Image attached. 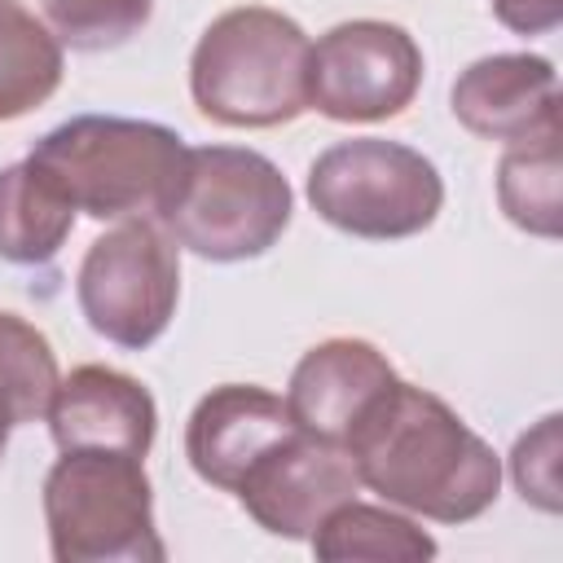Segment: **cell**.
Instances as JSON below:
<instances>
[{"instance_id":"1","label":"cell","mask_w":563,"mask_h":563,"mask_svg":"<svg viewBox=\"0 0 563 563\" xmlns=\"http://www.w3.org/2000/svg\"><path fill=\"white\" fill-rule=\"evenodd\" d=\"M347 453L361 488L435 523H471L501 493V457L493 444L471 431L449 400L405 378L361 413Z\"/></svg>"},{"instance_id":"2","label":"cell","mask_w":563,"mask_h":563,"mask_svg":"<svg viewBox=\"0 0 563 563\" xmlns=\"http://www.w3.org/2000/svg\"><path fill=\"white\" fill-rule=\"evenodd\" d=\"M189 145L154 119L75 114L44 132L26 167L92 220H163Z\"/></svg>"},{"instance_id":"3","label":"cell","mask_w":563,"mask_h":563,"mask_svg":"<svg viewBox=\"0 0 563 563\" xmlns=\"http://www.w3.org/2000/svg\"><path fill=\"white\" fill-rule=\"evenodd\" d=\"M303 26L268 4H238L211 18L189 57V97L220 128H282L308 110Z\"/></svg>"},{"instance_id":"4","label":"cell","mask_w":563,"mask_h":563,"mask_svg":"<svg viewBox=\"0 0 563 563\" xmlns=\"http://www.w3.org/2000/svg\"><path fill=\"white\" fill-rule=\"evenodd\" d=\"M295 211L290 180L273 158L246 145H198L185 154L163 224L176 246L211 260L238 264L277 246Z\"/></svg>"},{"instance_id":"5","label":"cell","mask_w":563,"mask_h":563,"mask_svg":"<svg viewBox=\"0 0 563 563\" xmlns=\"http://www.w3.org/2000/svg\"><path fill=\"white\" fill-rule=\"evenodd\" d=\"M145 457L62 449L44 475V523L57 563H163Z\"/></svg>"},{"instance_id":"6","label":"cell","mask_w":563,"mask_h":563,"mask_svg":"<svg viewBox=\"0 0 563 563\" xmlns=\"http://www.w3.org/2000/svg\"><path fill=\"white\" fill-rule=\"evenodd\" d=\"M308 202L339 233L396 242L435 224L444 207V180L435 163L413 145L347 136L312 158Z\"/></svg>"},{"instance_id":"7","label":"cell","mask_w":563,"mask_h":563,"mask_svg":"<svg viewBox=\"0 0 563 563\" xmlns=\"http://www.w3.org/2000/svg\"><path fill=\"white\" fill-rule=\"evenodd\" d=\"M75 299L84 321L114 347H150L180 303V251L154 220L106 229L79 264Z\"/></svg>"},{"instance_id":"8","label":"cell","mask_w":563,"mask_h":563,"mask_svg":"<svg viewBox=\"0 0 563 563\" xmlns=\"http://www.w3.org/2000/svg\"><path fill=\"white\" fill-rule=\"evenodd\" d=\"M422 48L400 22L352 18L330 26L308 53V110L334 123H383L413 106Z\"/></svg>"},{"instance_id":"9","label":"cell","mask_w":563,"mask_h":563,"mask_svg":"<svg viewBox=\"0 0 563 563\" xmlns=\"http://www.w3.org/2000/svg\"><path fill=\"white\" fill-rule=\"evenodd\" d=\"M356 493L361 475L347 444L321 440L299 427L286 431L273 449H264L233 488L242 510L264 532L286 541H308L321 528V519Z\"/></svg>"},{"instance_id":"10","label":"cell","mask_w":563,"mask_h":563,"mask_svg":"<svg viewBox=\"0 0 563 563\" xmlns=\"http://www.w3.org/2000/svg\"><path fill=\"white\" fill-rule=\"evenodd\" d=\"M449 106L479 141L528 145L559 136V70L541 53H493L453 79Z\"/></svg>"},{"instance_id":"11","label":"cell","mask_w":563,"mask_h":563,"mask_svg":"<svg viewBox=\"0 0 563 563\" xmlns=\"http://www.w3.org/2000/svg\"><path fill=\"white\" fill-rule=\"evenodd\" d=\"M44 418L57 449H106L145 457L158 435V405L150 387L110 365L70 369L57 383Z\"/></svg>"},{"instance_id":"12","label":"cell","mask_w":563,"mask_h":563,"mask_svg":"<svg viewBox=\"0 0 563 563\" xmlns=\"http://www.w3.org/2000/svg\"><path fill=\"white\" fill-rule=\"evenodd\" d=\"M286 431H295V418L277 391L255 383H220L185 422V457L202 484L233 493L251 462Z\"/></svg>"},{"instance_id":"13","label":"cell","mask_w":563,"mask_h":563,"mask_svg":"<svg viewBox=\"0 0 563 563\" xmlns=\"http://www.w3.org/2000/svg\"><path fill=\"white\" fill-rule=\"evenodd\" d=\"M396 383L391 361L369 339H325L299 356L286 387V409L299 431L347 444L361 413Z\"/></svg>"},{"instance_id":"14","label":"cell","mask_w":563,"mask_h":563,"mask_svg":"<svg viewBox=\"0 0 563 563\" xmlns=\"http://www.w3.org/2000/svg\"><path fill=\"white\" fill-rule=\"evenodd\" d=\"M75 229V207L44 185L26 158L0 167V260L4 264H48Z\"/></svg>"},{"instance_id":"15","label":"cell","mask_w":563,"mask_h":563,"mask_svg":"<svg viewBox=\"0 0 563 563\" xmlns=\"http://www.w3.org/2000/svg\"><path fill=\"white\" fill-rule=\"evenodd\" d=\"M312 554L325 563H347V559H374V563H422L435 559V537L422 532L409 515L391 506H369V501H343L334 506L321 528L308 537Z\"/></svg>"},{"instance_id":"16","label":"cell","mask_w":563,"mask_h":563,"mask_svg":"<svg viewBox=\"0 0 563 563\" xmlns=\"http://www.w3.org/2000/svg\"><path fill=\"white\" fill-rule=\"evenodd\" d=\"M62 70V40L22 0H0V123L44 106L57 92Z\"/></svg>"},{"instance_id":"17","label":"cell","mask_w":563,"mask_h":563,"mask_svg":"<svg viewBox=\"0 0 563 563\" xmlns=\"http://www.w3.org/2000/svg\"><path fill=\"white\" fill-rule=\"evenodd\" d=\"M57 383L62 369L48 334L18 312H0V418L9 427L40 422Z\"/></svg>"},{"instance_id":"18","label":"cell","mask_w":563,"mask_h":563,"mask_svg":"<svg viewBox=\"0 0 563 563\" xmlns=\"http://www.w3.org/2000/svg\"><path fill=\"white\" fill-rule=\"evenodd\" d=\"M559 136H541L528 145H510L497 163V202L506 220L537 238H559Z\"/></svg>"},{"instance_id":"19","label":"cell","mask_w":563,"mask_h":563,"mask_svg":"<svg viewBox=\"0 0 563 563\" xmlns=\"http://www.w3.org/2000/svg\"><path fill=\"white\" fill-rule=\"evenodd\" d=\"M48 31L79 48V53H106L128 44L145 31L154 0H40Z\"/></svg>"},{"instance_id":"20","label":"cell","mask_w":563,"mask_h":563,"mask_svg":"<svg viewBox=\"0 0 563 563\" xmlns=\"http://www.w3.org/2000/svg\"><path fill=\"white\" fill-rule=\"evenodd\" d=\"M559 422H563L559 413H545L532 431L515 440L510 453L515 488L523 493V501H532L545 515L559 510Z\"/></svg>"},{"instance_id":"21","label":"cell","mask_w":563,"mask_h":563,"mask_svg":"<svg viewBox=\"0 0 563 563\" xmlns=\"http://www.w3.org/2000/svg\"><path fill=\"white\" fill-rule=\"evenodd\" d=\"M497 22L515 35H545L563 22V0H488Z\"/></svg>"},{"instance_id":"22","label":"cell","mask_w":563,"mask_h":563,"mask_svg":"<svg viewBox=\"0 0 563 563\" xmlns=\"http://www.w3.org/2000/svg\"><path fill=\"white\" fill-rule=\"evenodd\" d=\"M9 431H13V427L0 418V457H4V449H9Z\"/></svg>"}]
</instances>
